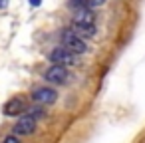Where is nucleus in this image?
Here are the masks:
<instances>
[{"label": "nucleus", "instance_id": "obj_1", "mask_svg": "<svg viewBox=\"0 0 145 143\" xmlns=\"http://www.w3.org/2000/svg\"><path fill=\"white\" fill-rule=\"evenodd\" d=\"M64 46H66L68 50H72L74 54H84V52L88 50V46H86L84 38H82V36H78L74 30H68V32L64 34Z\"/></svg>", "mask_w": 145, "mask_h": 143}, {"label": "nucleus", "instance_id": "obj_2", "mask_svg": "<svg viewBox=\"0 0 145 143\" xmlns=\"http://www.w3.org/2000/svg\"><path fill=\"white\" fill-rule=\"evenodd\" d=\"M50 60L54 64H62V66H74L78 62L76 54L72 50H68V48H54L50 52Z\"/></svg>", "mask_w": 145, "mask_h": 143}, {"label": "nucleus", "instance_id": "obj_3", "mask_svg": "<svg viewBox=\"0 0 145 143\" xmlns=\"http://www.w3.org/2000/svg\"><path fill=\"white\" fill-rule=\"evenodd\" d=\"M68 78H70V74H68L66 66H62V64H54L52 68L46 70V80L52 84H66Z\"/></svg>", "mask_w": 145, "mask_h": 143}, {"label": "nucleus", "instance_id": "obj_4", "mask_svg": "<svg viewBox=\"0 0 145 143\" xmlns=\"http://www.w3.org/2000/svg\"><path fill=\"white\" fill-rule=\"evenodd\" d=\"M34 129H36V119L30 115V113H26L24 117H20L18 119V123L14 125V135H30V133H34Z\"/></svg>", "mask_w": 145, "mask_h": 143}, {"label": "nucleus", "instance_id": "obj_5", "mask_svg": "<svg viewBox=\"0 0 145 143\" xmlns=\"http://www.w3.org/2000/svg\"><path fill=\"white\" fill-rule=\"evenodd\" d=\"M24 111H28V103H26L24 97H12L4 103V113L6 115H20Z\"/></svg>", "mask_w": 145, "mask_h": 143}, {"label": "nucleus", "instance_id": "obj_6", "mask_svg": "<svg viewBox=\"0 0 145 143\" xmlns=\"http://www.w3.org/2000/svg\"><path fill=\"white\" fill-rule=\"evenodd\" d=\"M32 99L36 101V103H54L56 99H58V91L56 89H52V87H38L34 93H32Z\"/></svg>", "mask_w": 145, "mask_h": 143}, {"label": "nucleus", "instance_id": "obj_7", "mask_svg": "<svg viewBox=\"0 0 145 143\" xmlns=\"http://www.w3.org/2000/svg\"><path fill=\"white\" fill-rule=\"evenodd\" d=\"M74 24H91V26H95V14L91 12V8H82V10H76Z\"/></svg>", "mask_w": 145, "mask_h": 143}, {"label": "nucleus", "instance_id": "obj_8", "mask_svg": "<svg viewBox=\"0 0 145 143\" xmlns=\"http://www.w3.org/2000/svg\"><path fill=\"white\" fill-rule=\"evenodd\" d=\"M74 32L82 38H93L95 36V26H91V24H74Z\"/></svg>", "mask_w": 145, "mask_h": 143}, {"label": "nucleus", "instance_id": "obj_9", "mask_svg": "<svg viewBox=\"0 0 145 143\" xmlns=\"http://www.w3.org/2000/svg\"><path fill=\"white\" fill-rule=\"evenodd\" d=\"M68 6H70L74 12H76V10H82V8H89L86 0H70V2H68Z\"/></svg>", "mask_w": 145, "mask_h": 143}, {"label": "nucleus", "instance_id": "obj_10", "mask_svg": "<svg viewBox=\"0 0 145 143\" xmlns=\"http://www.w3.org/2000/svg\"><path fill=\"white\" fill-rule=\"evenodd\" d=\"M86 2H88V6L91 8V6H101L105 0H86Z\"/></svg>", "mask_w": 145, "mask_h": 143}, {"label": "nucleus", "instance_id": "obj_11", "mask_svg": "<svg viewBox=\"0 0 145 143\" xmlns=\"http://www.w3.org/2000/svg\"><path fill=\"white\" fill-rule=\"evenodd\" d=\"M2 143H20V141H18V135H8Z\"/></svg>", "mask_w": 145, "mask_h": 143}, {"label": "nucleus", "instance_id": "obj_12", "mask_svg": "<svg viewBox=\"0 0 145 143\" xmlns=\"http://www.w3.org/2000/svg\"><path fill=\"white\" fill-rule=\"evenodd\" d=\"M8 6V0H0V8H6Z\"/></svg>", "mask_w": 145, "mask_h": 143}, {"label": "nucleus", "instance_id": "obj_13", "mask_svg": "<svg viewBox=\"0 0 145 143\" xmlns=\"http://www.w3.org/2000/svg\"><path fill=\"white\" fill-rule=\"evenodd\" d=\"M40 2H42V0H30V4H32V6H40Z\"/></svg>", "mask_w": 145, "mask_h": 143}]
</instances>
